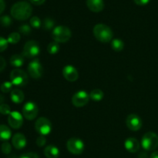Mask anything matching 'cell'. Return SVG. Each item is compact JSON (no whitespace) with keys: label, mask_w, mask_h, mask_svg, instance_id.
Returning a JSON list of instances; mask_svg holds the SVG:
<instances>
[{"label":"cell","mask_w":158,"mask_h":158,"mask_svg":"<svg viewBox=\"0 0 158 158\" xmlns=\"http://www.w3.org/2000/svg\"><path fill=\"white\" fill-rule=\"evenodd\" d=\"M11 15L14 19L20 21L26 20L31 16L32 8L26 1H19L15 2L11 8Z\"/></svg>","instance_id":"1"},{"label":"cell","mask_w":158,"mask_h":158,"mask_svg":"<svg viewBox=\"0 0 158 158\" xmlns=\"http://www.w3.org/2000/svg\"><path fill=\"white\" fill-rule=\"evenodd\" d=\"M94 35L98 41L103 43H107L112 40L114 33L110 28L103 23L97 24L94 27Z\"/></svg>","instance_id":"2"},{"label":"cell","mask_w":158,"mask_h":158,"mask_svg":"<svg viewBox=\"0 0 158 158\" xmlns=\"http://www.w3.org/2000/svg\"><path fill=\"white\" fill-rule=\"evenodd\" d=\"M72 32L68 27L64 26H58L53 29L52 32V37L54 41L57 43H66L71 38Z\"/></svg>","instance_id":"3"},{"label":"cell","mask_w":158,"mask_h":158,"mask_svg":"<svg viewBox=\"0 0 158 158\" xmlns=\"http://www.w3.org/2000/svg\"><path fill=\"white\" fill-rule=\"evenodd\" d=\"M141 146L145 151H151L158 148V135L154 132H148L141 139Z\"/></svg>","instance_id":"4"},{"label":"cell","mask_w":158,"mask_h":158,"mask_svg":"<svg viewBox=\"0 0 158 158\" xmlns=\"http://www.w3.org/2000/svg\"><path fill=\"white\" fill-rule=\"evenodd\" d=\"M11 82L15 86L22 87L25 86L29 82V77L27 73L23 69H14L10 73Z\"/></svg>","instance_id":"5"},{"label":"cell","mask_w":158,"mask_h":158,"mask_svg":"<svg viewBox=\"0 0 158 158\" xmlns=\"http://www.w3.org/2000/svg\"><path fill=\"white\" fill-rule=\"evenodd\" d=\"M35 129L40 135L46 136L52 131V123L46 117H40L35 123Z\"/></svg>","instance_id":"6"},{"label":"cell","mask_w":158,"mask_h":158,"mask_svg":"<svg viewBox=\"0 0 158 158\" xmlns=\"http://www.w3.org/2000/svg\"><path fill=\"white\" fill-rule=\"evenodd\" d=\"M66 148L71 154L74 155H79L83 152L85 145L82 140L77 137H73L69 139L66 142Z\"/></svg>","instance_id":"7"},{"label":"cell","mask_w":158,"mask_h":158,"mask_svg":"<svg viewBox=\"0 0 158 158\" xmlns=\"http://www.w3.org/2000/svg\"><path fill=\"white\" fill-rule=\"evenodd\" d=\"M40 52V48L38 43L34 40L28 41L25 44L23 50V56L26 58H34Z\"/></svg>","instance_id":"8"},{"label":"cell","mask_w":158,"mask_h":158,"mask_svg":"<svg viewBox=\"0 0 158 158\" xmlns=\"http://www.w3.org/2000/svg\"><path fill=\"white\" fill-rule=\"evenodd\" d=\"M89 95L86 91H77L73 96L72 103L76 107H83L89 103Z\"/></svg>","instance_id":"9"},{"label":"cell","mask_w":158,"mask_h":158,"mask_svg":"<svg viewBox=\"0 0 158 158\" xmlns=\"http://www.w3.org/2000/svg\"><path fill=\"white\" fill-rule=\"evenodd\" d=\"M38 113V106L33 102H27L23 107V116L28 120H34Z\"/></svg>","instance_id":"10"},{"label":"cell","mask_w":158,"mask_h":158,"mask_svg":"<svg viewBox=\"0 0 158 158\" xmlns=\"http://www.w3.org/2000/svg\"><path fill=\"white\" fill-rule=\"evenodd\" d=\"M28 73L32 79H40L43 76V68L39 60H34L29 63Z\"/></svg>","instance_id":"11"},{"label":"cell","mask_w":158,"mask_h":158,"mask_svg":"<svg viewBox=\"0 0 158 158\" xmlns=\"http://www.w3.org/2000/svg\"><path fill=\"white\" fill-rule=\"evenodd\" d=\"M8 123L13 129H19L23 124V115L17 111H12L8 117Z\"/></svg>","instance_id":"12"},{"label":"cell","mask_w":158,"mask_h":158,"mask_svg":"<svg viewBox=\"0 0 158 158\" xmlns=\"http://www.w3.org/2000/svg\"><path fill=\"white\" fill-rule=\"evenodd\" d=\"M126 124L128 129L132 131H138L142 127V120L137 114H130L126 120Z\"/></svg>","instance_id":"13"},{"label":"cell","mask_w":158,"mask_h":158,"mask_svg":"<svg viewBox=\"0 0 158 158\" xmlns=\"http://www.w3.org/2000/svg\"><path fill=\"white\" fill-rule=\"evenodd\" d=\"M63 76L67 81L75 82L79 78V73L77 69L72 65H67L63 69Z\"/></svg>","instance_id":"14"},{"label":"cell","mask_w":158,"mask_h":158,"mask_svg":"<svg viewBox=\"0 0 158 158\" xmlns=\"http://www.w3.org/2000/svg\"><path fill=\"white\" fill-rule=\"evenodd\" d=\"M12 143L17 150H22L26 146V138L23 134H15L12 138Z\"/></svg>","instance_id":"15"},{"label":"cell","mask_w":158,"mask_h":158,"mask_svg":"<svg viewBox=\"0 0 158 158\" xmlns=\"http://www.w3.org/2000/svg\"><path fill=\"white\" fill-rule=\"evenodd\" d=\"M124 147L127 151L131 153H136L140 149V142L134 137H129L125 140Z\"/></svg>","instance_id":"16"},{"label":"cell","mask_w":158,"mask_h":158,"mask_svg":"<svg viewBox=\"0 0 158 158\" xmlns=\"http://www.w3.org/2000/svg\"><path fill=\"white\" fill-rule=\"evenodd\" d=\"M86 6L92 12H100L104 8V2L103 0H86Z\"/></svg>","instance_id":"17"},{"label":"cell","mask_w":158,"mask_h":158,"mask_svg":"<svg viewBox=\"0 0 158 158\" xmlns=\"http://www.w3.org/2000/svg\"><path fill=\"white\" fill-rule=\"evenodd\" d=\"M10 97L13 103L19 104V103H23L25 98V95L23 91L20 90V89H14L11 91Z\"/></svg>","instance_id":"18"},{"label":"cell","mask_w":158,"mask_h":158,"mask_svg":"<svg viewBox=\"0 0 158 158\" xmlns=\"http://www.w3.org/2000/svg\"><path fill=\"white\" fill-rule=\"evenodd\" d=\"M44 154L47 158H58L60 156V150L54 145H49L45 148Z\"/></svg>","instance_id":"19"},{"label":"cell","mask_w":158,"mask_h":158,"mask_svg":"<svg viewBox=\"0 0 158 158\" xmlns=\"http://www.w3.org/2000/svg\"><path fill=\"white\" fill-rule=\"evenodd\" d=\"M9 62L12 66L19 69L24 64V56L23 54H14L11 56Z\"/></svg>","instance_id":"20"},{"label":"cell","mask_w":158,"mask_h":158,"mask_svg":"<svg viewBox=\"0 0 158 158\" xmlns=\"http://www.w3.org/2000/svg\"><path fill=\"white\" fill-rule=\"evenodd\" d=\"M12 132L9 127L6 125H0V140L2 141H7L11 138Z\"/></svg>","instance_id":"21"},{"label":"cell","mask_w":158,"mask_h":158,"mask_svg":"<svg viewBox=\"0 0 158 158\" xmlns=\"http://www.w3.org/2000/svg\"><path fill=\"white\" fill-rule=\"evenodd\" d=\"M89 98L91 100H94V101H100L103 100V97H104V94L103 91L100 89H94L89 93Z\"/></svg>","instance_id":"22"},{"label":"cell","mask_w":158,"mask_h":158,"mask_svg":"<svg viewBox=\"0 0 158 158\" xmlns=\"http://www.w3.org/2000/svg\"><path fill=\"white\" fill-rule=\"evenodd\" d=\"M111 47L116 52H120L124 48V43L120 39H114L111 41Z\"/></svg>","instance_id":"23"},{"label":"cell","mask_w":158,"mask_h":158,"mask_svg":"<svg viewBox=\"0 0 158 158\" xmlns=\"http://www.w3.org/2000/svg\"><path fill=\"white\" fill-rule=\"evenodd\" d=\"M60 44H59V43L55 41L51 42L47 46L48 52L49 54H51V55H55V54H56L60 51Z\"/></svg>","instance_id":"24"},{"label":"cell","mask_w":158,"mask_h":158,"mask_svg":"<svg viewBox=\"0 0 158 158\" xmlns=\"http://www.w3.org/2000/svg\"><path fill=\"white\" fill-rule=\"evenodd\" d=\"M20 39H21V35L19 32H12V33L9 35L7 38V41L10 44H16L19 42Z\"/></svg>","instance_id":"25"},{"label":"cell","mask_w":158,"mask_h":158,"mask_svg":"<svg viewBox=\"0 0 158 158\" xmlns=\"http://www.w3.org/2000/svg\"><path fill=\"white\" fill-rule=\"evenodd\" d=\"M54 24H55V22H54V20L52 19L51 18H46L44 19V20H43V28H44L46 30H50V29H52V28H53L54 26Z\"/></svg>","instance_id":"26"},{"label":"cell","mask_w":158,"mask_h":158,"mask_svg":"<svg viewBox=\"0 0 158 158\" xmlns=\"http://www.w3.org/2000/svg\"><path fill=\"white\" fill-rule=\"evenodd\" d=\"M12 23V20L10 16L9 15H2L0 17V25L4 27H8L10 26Z\"/></svg>","instance_id":"27"},{"label":"cell","mask_w":158,"mask_h":158,"mask_svg":"<svg viewBox=\"0 0 158 158\" xmlns=\"http://www.w3.org/2000/svg\"><path fill=\"white\" fill-rule=\"evenodd\" d=\"M29 23H30V26L35 29H39L42 26V21L38 16H32L30 19Z\"/></svg>","instance_id":"28"},{"label":"cell","mask_w":158,"mask_h":158,"mask_svg":"<svg viewBox=\"0 0 158 158\" xmlns=\"http://www.w3.org/2000/svg\"><path fill=\"white\" fill-rule=\"evenodd\" d=\"M13 84L12 82H4L2 83L1 86H0V89L2 93H9L12 91V88Z\"/></svg>","instance_id":"29"},{"label":"cell","mask_w":158,"mask_h":158,"mask_svg":"<svg viewBox=\"0 0 158 158\" xmlns=\"http://www.w3.org/2000/svg\"><path fill=\"white\" fill-rule=\"evenodd\" d=\"M19 31L20 33L23 34V35H28L31 33L32 29H31L30 26H29L28 24H23L19 26Z\"/></svg>","instance_id":"30"},{"label":"cell","mask_w":158,"mask_h":158,"mask_svg":"<svg viewBox=\"0 0 158 158\" xmlns=\"http://www.w3.org/2000/svg\"><path fill=\"white\" fill-rule=\"evenodd\" d=\"M1 150L3 154H10L11 151H12V147H11V144L9 142H3L1 146Z\"/></svg>","instance_id":"31"},{"label":"cell","mask_w":158,"mask_h":158,"mask_svg":"<svg viewBox=\"0 0 158 158\" xmlns=\"http://www.w3.org/2000/svg\"><path fill=\"white\" fill-rule=\"evenodd\" d=\"M0 113L3 115H8L10 114V106L9 105L6 104V103H2L0 105Z\"/></svg>","instance_id":"32"},{"label":"cell","mask_w":158,"mask_h":158,"mask_svg":"<svg viewBox=\"0 0 158 158\" xmlns=\"http://www.w3.org/2000/svg\"><path fill=\"white\" fill-rule=\"evenodd\" d=\"M8 44H9V43H8L7 40L0 36V52H3L7 49Z\"/></svg>","instance_id":"33"},{"label":"cell","mask_w":158,"mask_h":158,"mask_svg":"<svg viewBox=\"0 0 158 158\" xmlns=\"http://www.w3.org/2000/svg\"><path fill=\"white\" fill-rule=\"evenodd\" d=\"M35 143H36L37 146L40 147V148H42V147L44 146L46 143V137H45V136H42V135L39 136V137H37Z\"/></svg>","instance_id":"34"},{"label":"cell","mask_w":158,"mask_h":158,"mask_svg":"<svg viewBox=\"0 0 158 158\" xmlns=\"http://www.w3.org/2000/svg\"><path fill=\"white\" fill-rule=\"evenodd\" d=\"M19 158H40L39 157L38 154H35L33 152H29L26 153V154H23L20 156Z\"/></svg>","instance_id":"35"},{"label":"cell","mask_w":158,"mask_h":158,"mask_svg":"<svg viewBox=\"0 0 158 158\" xmlns=\"http://www.w3.org/2000/svg\"><path fill=\"white\" fill-rule=\"evenodd\" d=\"M134 1L138 6H145V5L148 4L151 0H134Z\"/></svg>","instance_id":"36"},{"label":"cell","mask_w":158,"mask_h":158,"mask_svg":"<svg viewBox=\"0 0 158 158\" xmlns=\"http://www.w3.org/2000/svg\"><path fill=\"white\" fill-rule=\"evenodd\" d=\"M6 66V62L3 57L0 56V72L3 70Z\"/></svg>","instance_id":"37"},{"label":"cell","mask_w":158,"mask_h":158,"mask_svg":"<svg viewBox=\"0 0 158 158\" xmlns=\"http://www.w3.org/2000/svg\"><path fill=\"white\" fill-rule=\"evenodd\" d=\"M29 2L35 6H40V5H43L46 2V0H29Z\"/></svg>","instance_id":"38"},{"label":"cell","mask_w":158,"mask_h":158,"mask_svg":"<svg viewBox=\"0 0 158 158\" xmlns=\"http://www.w3.org/2000/svg\"><path fill=\"white\" fill-rule=\"evenodd\" d=\"M6 9V2L4 0H0V15Z\"/></svg>","instance_id":"39"},{"label":"cell","mask_w":158,"mask_h":158,"mask_svg":"<svg viewBox=\"0 0 158 158\" xmlns=\"http://www.w3.org/2000/svg\"><path fill=\"white\" fill-rule=\"evenodd\" d=\"M150 158H158V151H155L151 155Z\"/></svg>","instance_id":"40"},{"label":"cell","mask_w":158,"mask_h":158,"mask_svg":"<svg viewBox=\"0 0 158 158\" xmlns=\"http://www.w3.org/2000/svg\"><path fill=\"white\" fill-rule=\"evenodd\" d=\"M148 155H147L146 153H141V154L139 155V158H148Z\"/></svg>","instance_id":"41"},{"label":"cell","mask_w":158,"mask_h":158,"mask_svg":"<svg viewBox=\"0 0 158 158\" xmlns=\"http://www.w3.org/2000/svg\"><path fill=\"white\" fill-rule=\"evenodd\" d=\"M5 99H4V97H2V96L0 95V105L2 104L3 102H4Z\"/></svg>","instance_id":"42"}]
</instances>
